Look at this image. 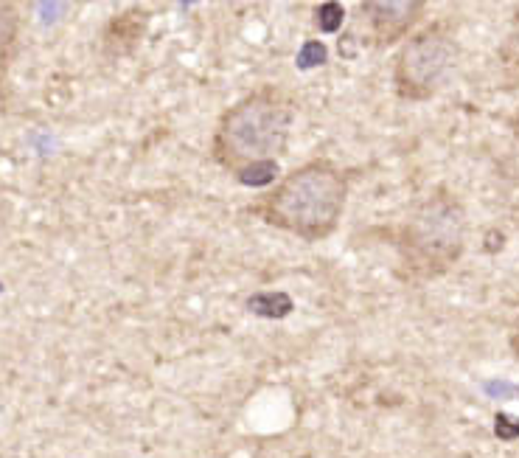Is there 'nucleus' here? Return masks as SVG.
I'll list each match as a JSON object with an SVG mask.
<instances>
[{
	"label": "nucleus",
	"mask_w": 519,
	"mask_h": 458,
	"mask_svg": "<svg viewBox=\"0 0 519 458\" xmlns=\"http://www.w3.org/2000/svg\"><path fill=\"white\" fill-rule=\"evenodd\" d=\"M427 0H360L362 20L374 48H390L413 34L424 17Z\"/></svg>",
	"instance_id": "39448f33"
},
{
	"label": "nucleus",
	"mask_w": 519,
	"mask_h": 458,
	"mask_svg": "<svg viewBox=\"0 0 519 458\" xmlns=\"http://www.w3.org/2000/svg\"><path fill=\"white\" fill-rule=\"evenodd\" d=\"M247 307L261 318H284L292 312V298L284 296V293H259L247 301Z\"/></svg>",
	"instance_id": "6e6552de"
},
{
	"label": "nucleus",
	"mask_w": 519,
	"mask_h": 458,
	"mask_svg": "<svg viewBox=\"0 0 519 458\" xmlns=\"http://www.w3.org/2000/svg\"><path fill=\"white\" fill-rule=\"evenodd\" d=\"M469 217L466 206L447 186L421 197L396 231L402 273L413 281H430L449 273L466 251Z\"/></svg>",
	"instance_id": "7ed1b4c3"
},
{
	"label": "nucleus",
	"mask_w": 519,
	"mask_h": 458,
	"mask_svg": "<svg viewBox=\"0 0 519 458\" xmlns=\"http://www.w3.org/2000/svg\"><path fill=\"white\" fill-rule=\"evenodd\" d=\"M343 20H346V9L332 0V3H323L318 9V26L320 31H326V34H334V31L343 26Z\"/></svg>",
	"instance_id": "1a4fd4ad"
},
{
	"label": "nucleus",
	"mask_w": 519,
	"mask_h": 458,
	"mask_svg": "<svg viewBox=\"0 0 519 458\" xmlns=\"http://www.w3.org/2000/svg\"><path fill=\"white\" fill-rule=\"evenodd\" d=\"M146 29H149V15H146L144 9L135 6V9L121 12L104 29V37H101L104 40V51L110 57H127L141 45Z\"/></svg>",
	"instance_id": "423d86ee"
},
{
	"label": "nucleus",
	"mask_w": 519,
	"mask_h": 458,
	"mask_svg": "<svg viewBox=\"0 0 519 458\" xmlns=\"http://www.w3.org/2000/svg\"><path fill=\"white\" fill-rule=\"evenodd\" d=\"M295 124V99L281 85H259L222 110L211 133V161L242 178L253 169H273L287 152Z\"/></svg>",
	"instance_id": "f03ea898"
},
{
	"label": "nucleus",
	"mask_w": 519,
	"mask_h": 458,
	"mask_svg": "<svg viewBox=\"0 0 519 458\" xmlns=\"http://www.w3.org/2000/svg\"><path fill=\"white\" fill-rule=\"evenodd\" d=\"M461 60V43L447 20L427 23L424 29L407 34L396 51L390 82L393 96L404 104L433 102Z\"/></svg>",
	"instance_id": "20e7f679"
},
{
	"label": "nucleus",
	"mask_w": 519,
	"mask_h": 458,
	"mask_svg": "<svg viewBox=\"0 0 519 458\" xmlns=\"http://www.w3.org/2000/svg\"><path fill=\"white\" fill-rule=\"evenodd\" d=\"M17 40H20V12L15 0H0V79L15 60Z\"/></svg>",
	"instance_id": "0eeeda50"
},
{
	"label": "nucleus",
	"mask_w": 519,
	"mask_h": 458,
	"mask_svg": "<svg viewBox=\"0 0 519 458\" xmlns=\"http://www.w3.org/2000/svg\"><path fill=\"white\" fill-rule=\"evenodd\" d=\"M348 197L351 172L346 166L329 158H312L261 192L250 211L281 234L303 242H323L340 228Z\"/></svg>",
	"instance_id": "f257e3e1"
},
{
	"label": "nucleus",
	"mask_w": 519,
	"mask_h": 458,
	"mask_svg": "<svg viewBox=\"0 0 519 458\" xmlns=\"http://www.w3.org/2000/svg\"><path fill=\"white\" fill-rule=\"evenodd\" d=\"M329 60V48L318 40H309V43L301 48V57H298V65L301 68H318L323 62Z\"/></svg>",
	"instance_id": "9d476101"
},
{
	"label": "nucleus",
	"mask_w": 519,
	"mask_h": 458,
	"mask_svg": "<svg viewBox=\"0 0 519 458\" xmlns=\"http://www.w3.org/2000/svg\"><path fill=\"white\" fill-rule=\"evenodd\" d=\"M508 127H511V135H514V141L519 144V110L511 113V119H508Z\"/></svg>",
	"instance_id": "9b49d317"
}]
</instances>
